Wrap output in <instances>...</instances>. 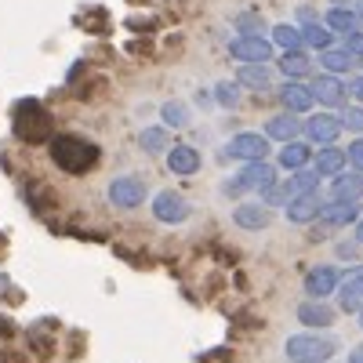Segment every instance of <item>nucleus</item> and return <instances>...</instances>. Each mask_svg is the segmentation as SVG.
I'll list each match as a JSON object with an SVG mask.
<instances>
[{
  "label": "nucleus",
  "instance_id": "1",
  "mask_svg": "<svg viewBox=\"0 0 363 363\" xmlns=\"http://www.w3.org/2000/svg\"><path fill=\"white\" fill-rule=\"evenodd\" d=\"M51 157H55V164L62 171L84 174V171H91L99 164V145H91V142H84L77 135H58L51 142Z\"/></svg>",
  "mask_w": 363,
  "mask_h": 363
},
{
  "label": "nucleus",
  "instance_id": "2",
  "mask_svg": "<svg viewBox=\"0 0 363 363\" xmlns=\"http://www.w3.org/2000/svg\"><path fill=\"white\" fill-rule=\"evenodd\" d=\"M335 352H338V342L327 335H313V330L287 338V345H284V356L291 363H327Z\"/></svg>",
  "mask_w": 363,
  "mask_h": 363
},
{
  "label": "nucleus",
  "instance_id": "3",
  "mask_svg": "<svg viewBox=\"0 0 363 363\" xmlns=\"http://www.w3.org/2000/svg\"><path fill=\"white\" fill-rule=\"evenodd\" d=\"M269 186H277V167L269 160H262V164H244L236 178H225L222 193L225 196H244V193H265Z\"/></svg>",
  "mask_w": 363,
  "mask_h": 363
},
{
  "label": "nucleus",
  "instance_id": "4",
  "mask_svg": "<svg viewBox=\"0 0 363 363\" xmlns=\"http://www.w3.org/2000/svg\"><path fill=\"white\" fill-rule=\"evenodd\" d=\"M269 157V138L255 131H240L222 145V160H240V164H262Z\"/></svg>",
  "mask_w": 363,
  "mask_h": 363
},
{
  "label": "nucleus",
  "instance_id": "5",
  "mask_svg": "<svg viewBox=\"0 0 363 363\" xmlns=\"http://www.w3.org/2000/svg\"><path fill=\"white\" fill-rule=\"evenodd\" d=\"M145 196H149V189L138 174H120V178L109 182V203L120 207V211H135Z\"/></svg>",
  "mask_w": 363,
  "mask_h": 363
},
{
  "label": "nucleus",
  "instance_id": "6",
  "mask_svg": "<svg viewBox=\"0 0 363 363\" xmlns=\"http://www.w3.org/2000/svg\"><path fill=\"white\" fill-rule=\"evenodd\" d=\"M153 215H157V222H164V225H182V222L193 215V207H189V200L182 196V193L164 189V193L153 196Z\"/></svg>",
  "mask_w": 363,
  "mask_h": 363
},
{
  "label": "nucleus",
  "instance_id": "7",
  "mask_svg": "<svg viewBox=\"0 0 363 363\" xmlns=\"http://www.w3.org/2000/svg\"><path fill=\"white\" fill-rule=\"evenodd\" d=\"M229 55L236 58L240 66H269L272 40H265V37H236L229 44Z\"/></svg>",
  "mask_w": 363,
  "mask_h": 363
},
{
  "label": "nucleus",
  "instance_id": "8",
  "mask_svg": "<svg viewBox=\"0 0 363 363\" xmlns=\"http://www.w3.org/2000/svg\"><path fill=\"white\" fill-rule=\"evenodd\" d=\"M301 131H306V138H309L313 145L327 149V145H335V142H338V135H342V120H338L335 113H313L306 124H301Z\"/></svg>",
  "mask_w": 363,
  "mask_h": 363
},
{
  "label": "nucleus",
  "instance_id": "9",
  "mask_svg": "<svg viewBox=\"0 0 363 363\" xmlns=\"http://www.w3.org/2000/svg\"><path fill=\"white\" fill-rule=\"evenodd\" d=\"M309 91H313V99H316L320 106H327V109H345L349 84H345L342 77H330V73H323V77H316V80L309 84Z\"/></svg>",
  "mask_w": 363,
  "mask_h": 363
},
{
  "label": "nucleus",
  "instance_id": "10",
  "mask_svg": "<svg viewBox=\"0 0 363 363\" xmlns=\"http://www.w3.org/2000/svg\"><path fill=\"white\" fill-rule=\"evenodd\" d=\"M338 284H342V272H338L335 265H313V269L306 272V294H309L313 301H323L327 294H335Z\"/></svg>",
  "mask_w": 363,
  "mask_h": 363
},
{
  "label": "nucleus",
  "instance_id": "11",
  "mask_svg": "<svg viewBox=\"0 0 363 363\" xmlns=\"http://www.w3.org/2000/svg\"><path fill=\"white\" fill-rule=\"evenodd\" d=\"M363 196V174L359 171H342L330 178V203H359Z\"/></svg>",
  "mask_w": 363,
  "mask_h": 363
},
{
  "label": "nucleus",
  "instance_id": "12",
  "mask_svg": "<svg viewBox=\"0 0 363 363\" xmlns=\"http://www.w3.org/2000/svg\"><path fill=\"white\" fill-rule=\"evenodd\" d=\"M338 301H342V309L345 313H359L363 309V265L349 269L342 284H338Z\"/></svg>",
  "mask_w": 363,
  "mask_h": 363
},
{
  "label": "nucleus",
  "instance_id": "13",
  "mask_svg": "<svg viewBox=\"0 0 363 363\" xmlns=\"http://www.w3.org/2000/svg\"><path fill=\"white\" fill-rule=\"evenodd\" d=\"M284 211H287V222H294V225H309V222H320L323 200H320V193H306V196H294Z\"/></svg>",
  "mask_w": 363,
  "mask_h": 363
},
{
  "label": "nucleus",
  "instance_id": "14",
  "mask_svg": "<svg viewBox=\"0 0 363 363\" xmlns=\"http://www.w3.org/2000/svg\"><path fill=\"white\" fill-rule=\"evenodd\" d=\"M280 102H284V113H309L313 106H316V99H313V91H309V84H298V80H287L284 87H280Z\"/></svg>",
  "mask_w": 363,
  "mask_h": 363
},
{
  "label": "nucleus",
  "instance_id": "15",
  "mask_svg": "<svg viewBox=\"0 0 363 363\" xmlns=\"http://www.w3.org/2000/svg\"><path fill=\"white\" fill-rule=\"evenodd\" d=\"M298 135H301V120L294 116V113H277V116H269L265 120V138L269 142H298Z\"/></svg>",
  "mask_w": 363,
  "mask_h": 363
},
{
  "label": "nucleus",
  "instance_id": "16",
  "mask_svg": "<svg viewBox=\"0 0 363 363\" xmlns=\"http://www.w3.org/2000/svg\"><path fill=\"white\" fill-rule=\"evenodd\" d=\"M233 222L240 225V229H247V233H258V229H265L269 222H272V211L265 207V203H240L236 211H233Z\"/></svg>",
  "mask_w": 363,
  "mask_h": 363
},
{
  "label": "nucleus",
  "instance_id": "17",
  "mask_svg": "<svg viewBox=\"0 0 363 363\" xmlns=\"http://www.w3.org/2000/svg\"><path fill=\"white\" fill-rule=\"evenodd\" d=\"M363 218V207L359 203H323V211H320V222L323 225H356Z\"/></svg>",
  "mask_w": 363,
  "mask_h": 363
},
{
  "label": "nucleus",
  "instance_id": "18",
  "mask_svg": "<svg viewBox=\"0 0 363 363\" xmlns=\"http://www.w3.org/2000/svg\"><path fill=\"white\" fill-rule=\"evenodd\" d=\"M309 160H313V149H309L306 142H287V145L280 149V157H277V164H280L284 171H291V174L306 171Z\"/></svg>",
  "mask_w": 363,
  "mask_h": 363
},
{
  "label": "nucleus",
  "instance_id": "19",
  "mask_svg": "<svg viewBox=\"0 0 363 363\" xmlns=\"http://www.w3.org/2000/svg\"><path fill=\"white\" fill-rule=\"evenodd\" d=\"M167 167L174 174H196L200 171V149H193V145H171L167 149Z\"/></svg>",
  "mask_w": 363,
  "mask_h": 363
},
{
  "label": "nucleus",
  "instance_id": "20",
  "mask_svg": "<svg viewBox=\"0 0 363 363\" xmlns=\"http://www.w3.org/2000/svg\"><path fill=\"white\" fill-rule=\"evenodd\" d=\"M345 153L342 149H335V145H327V149H320V153L313 157V171L320 174V178H338L342 171H345Z\"/></svg>",
  "mask_w": 363,
  "mask_h": 363
},
{
  "label": "nucleus",
  "instance_id": "21",
  "mask_svg": "<svg viewBox=\"0 0 363 363\" xmlns=\"http://www.w3.org/2000/svg\"><path fill=\"white\" fill-rule=\"evenodd\" d=\"M298 320L301 323H306V327H330V323H335V309H330V306H323V301H301V306H298Z\"/></svg>",
  "mask_w": 363,
  "mask_h": 363
},
{
  "label": "nucleus",
  "instance_id": "22",
  "mask_svg": "<svg viewBox=\"0 0 363 363\" xmlns=\"http://www.w3.org/2000/svg\"><path fill=\"white\" fill-rule=\"evenodd\" d=\"M287 80H298L301 84V77H309V69H313V58L306 55V51H287V55H280V66H277Z\"/></svg>",
  "mask_w": 363,
  "mask_h": 363
},
{
  "label": "nucleus",
  "instance_id": "23",
  "mask_svg": "<svg viewBox=\"0 0 363 363\" xmlns=\"http://www.w3.org/2000/svg\"><path fill=\"white\" fill-rule=\"evenodd\" d=\"M327 29H330V33L352 37V33H359V15L352 8H330L327 11Z\"/></svg>",
  "mask_w": 363,
  "mask_h": 363
},
{
  "label": "nucleus",
  "instance_id": "24",
  "mask_svg": "<svg viewBox=\"0 0 363 363\" xmlns=\"http://www.w3.org/2000/svg\"><path fill=\"white\" fill-rule=\"evenodd\" d=\"M272 48H280L284 55H287V51H306V40H301V29H298V26H287V22L272 26Z\"/></svg>",
  "mask_w": 363,
  "mask_h": 363
},
{
  "label": "nucleus",
  "instance_id": "25",
  "mask_svg": "<svg viewBox=\"0 0 363 363\" xmlns=\"http://www.w3.org/2000/svg\"><path fill=\"white\" fill-rule=\"evenodd\" d=\"M138 145L145 149V153H153V157L167 153V149H171L167 128H164V124H153V128H142V135H138Z\"/></svg>",
  "mask_w": 363,
  "mask_h": 363
},
{
  "label": "nucleus",
  "instance_id": "26",
  "mask_svg": "<svg viewBox=\"0 0 363 363\" xmlns=\"http://www.w3.org/2000/svg\"><path fill=\"white\" fill-rule=\"evenodd\" d=\"M240 87H251V91H269L272 87V69L269 66H244L236 77Z\"/></svg>",
  "mask_w": 363,
  "mask_h": 363
},
{
  "label": "nucleus",
  "instance_id": "27",
  "mask_svg": "<svg viewBox=\"0 0 363 363\" xmlns=\"http://www.w3.org/2000/svg\"><path fill=\"white\" fill-rule=\"evenodd\" d=\"M320 66H323L330 77H338V73H345V69H352V66H356V58H352V55H345L342 48H330V51H320Z\"/></svg>",
  "mask_w": 363,
  "mask_h": 363
},
{
  "label": "nucleus",
  "instance_id": "28",
  "mask_svg": "<svg viewBox=\"0 0 363 363\" xmlns=\"http://www.w3.org/2000/svg\"><path fill=\"white\" fill-rule=\"evenodd\" d=\"M294 196H298V193H294V186H291V178H287V182H277V186H269V189L262 193V203L272 211V207H287Z\"/></svg>",
  "mask_w": 363,
  "mask_h": 363
},
{
  "label": "nucleus",
  "instance_id": "29",
  "mask_svg": "<svg viewBox=\"0 0 363 363\" xmlns=\"http://www.w3.org/2000/svg\"><path fill=\"white\" fill-rule=\"evenodd\" d=\"M301 40H306V48L330 51V40H335V33H330L327 26H301Z\"/></svg>",
  "mask_w": 363,
  "mask_h": 363
},
{
  "label": "nucleus",
  "instance_id": "30",
  "mask_svg": "<svg viewBox=\"0 0 363 363\" xmlns=\"http://www.w3.org/2000/svg\"><path fill=\"white\" fill-rule=\"evenodd\" d=\"M160 116H164V128H186L189 124V109L182 106V102H164V109H160Z\"/></svg>",
  "mask_w": 363,
  "mask_h": 363
},
{
  "label": "nucleus",
  "instance_id": "31",
  "mask_svg": "<svg viewBox=\"0 0 363 363\" xmlns=\"http://www.w3.org/2000/svg\"><path fill=\"white\" fill-rule=\"evenodd\" d=\"M338 120H342V131H352L356 138H363V106H345Z\"/></svg>",
  "mask_w": 363,
  "mask_h": 363
},
{
  "label": "nucleus",
  "instance_id": "32",
  "mask_svg": "<svg viewBox=\"0 0 363 363\" xmlns=\"http://www.w3.org/2000/svg\"><path fill=\"white\" fill-rule=\"evenodd\" d=\"M262 15L258 11H240L236 15V29H240V37H262Z\"/></svg>",
  "mask_w": 363,
  "mask_h": 363
},
{
  "label": "nucleus",
  "instance_id": "33",
  "mask_svg": "<svg viewBox=\"0 0 363 363\" xmlns=\"http://www.w3.org/2000/svg\"><path fill=\"white\" fill-rule=\"evenodd\" d=\"M215 102H218L222 109H236V106H240V84L222 80V84L215 87Z\"/></svg>",
  "mask_w": 363,
  "mask_h": 363
},
{
  "label": "nucleus",
  "instance_id": "34",
  "mask_svg": "<svg viewBox=\"0 0 363 363\" xmlns=\"http://www.w3.org/2000/svg\"><path fill=\"white\" fill-rule=\"evenodd\" d=\"M345 160H349V167H352V171H359V174H363V138H356V142L345 149Z\"/></svg>",
  "mask_w": 363,
  "mask_h": 363
},
{
  "label": "nucleus",
  "instance_id": "35",
  "mask_svg": "<svg viewBox=\"0 0 363 363\" xmlns=\"http://www.w3.org/2000/svg\"><path fill=\"white\" fill-rule=\"evenodd\" d=\"M342 51H345V55H352L356 62H363V33H352V37H345V40H342Z\"/></svg>",
  "mask_w": 363,
  "mask_h": 363
},
{
  "label": "nucleus",
  "instance_id": "36",
  "mask_svg": "<svg viewBox=\"0 0 363 363\" xmlns=\"http://www.w3.org/2000/svg\"><path fill=\"white\" fill-rule=\"evenodd\" d=\"M349 95H352V99H356V102L363 106V77H356V80L349 84Z\"/></svg>",
  "mask_w": 363,
  "mask_h": 363
},
{
  "label": "nucleus",
  "instance_id": "37",
  "mask_svg": "<svg viewBox=\"0 0 363 363\" xmlns=\"http://www.w3.org/2000/svg\"><path fill=\"white\" fill-rule=\"evenodd\" d=\"M298 18L306 22V26H316V15H313V8H298Z\"/></svg>",
  "mask_w": 363,
  "mask_h": 363
},
{
  "label": "nucleus",
  "instance_id": "38",
  "mask_svg": "<svg viewBox=\"0 0 363 363\" xmlns=\"http://www.w3.org/2000/svg\"><path fill=\"white\" fill-rule=\"evenodd\" d=\"M349 363H363V345H356V349L349 352Z\"/></svg>",
  "mask_w": 363,
  "mask_h": 363
},
{
  "label": "nucleus",
  "instance_id": "39",
  "mask_svg": "<svg viewBox=\"0 0 363 363\" xmlns=\"http://www.w3.org/2000/svg\"><path fill=\"white\" fill-rule=\"evenodd\" d=\"M356 240H359V244H363V218L356 222Z\"/></svg>",
  "mask_w": 363,
  "mask_h": 363
},
{
  "label": "nucleus",
  "instance_id": "40",
  "mask_svg": "<svg viewBox=\"0 0 363 363\" xmlns=\"http://www.w3.org/2000/svg\"><path fill=\"white\" fill-rule=\"evenodd\" d=\"M352 11H356V15L363 18V0H356V4H352Z\"/></svg>",
  "mask_w": 363,
  "mask_h": 363
},
{
  "label": "nucleus",
  "instance_id": "41",
  "mask_svg": "<svg viewBox=\"0 0 363 363\" xmlns=\"http://www.w3.org/2000/svg\"><path fill=\"white\" fill-rule=\"evenodd\" d=\"M349 4V0H335V8H345ZM352 4H356V0H352Z\"/></svg>",
  "mask_w": 363,
  "mask_h": 363
},
{
  "label": "nucleus",
  "instance_id": "42",
  "mask_svg": "<svg viewBox=\"0 0 363 363\" xmlns=\"http://www.w3.org/2000/svg\"><path fill=\"white\" fill-rule=\"evenodd\" d=\"M359 323H363V309H359Z\"/></svg>",
  "mask_w": 363,
  "mask_h": 363
}]
</instances>
